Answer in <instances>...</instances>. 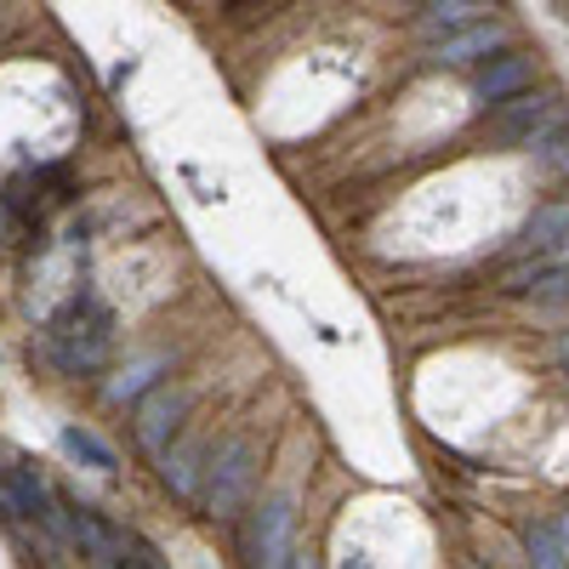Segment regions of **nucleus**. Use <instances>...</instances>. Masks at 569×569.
<instances>
[{
  "label": "nucleus",
  "mask_w": 569,
  "mask_h": 569,
  "mask_svg": "<svg viewBox=\"0 0 569 569\" xmlns=\"http://www.w3.org/2000/svg\"><path fill=\"white\" fill-rule=\"evenodd\" d=\"M558 530H563V541H569V518H563V525H558Z\"/></svg>",
  "instance_id": "obj_17"
},
{
  "label": "nucleus",
  "mask_w": 569,
  "mask_h": 569,
  "mask_svg": "<svg viewBox=\"0 0 569 569\" xmlns=\"http://www.w3.org/2000/svg\"><path fill=\"white\" fill-rule=\"evenodd\" d=\"M291 525H297V501L291 496H268L246 530V558L262 563V569H279L291 563Z\"/></svg>",
  "instance_id": "obj_3"
},
{
  "label": "nucleus",
  "mask_w": 569,
  "mask_h": 569,
  "mask_svg": "<svg viewBox=\"0 0 569 569\" xmlns=\"http://www.w3.org/2000/svg\"><path fill=\"white\" fill-rule=\"evenodd\" d=\"M525 552H530V563H541V569H563V563H569V541H563L558 525H530V530H525Z\"/></svg>",
  "instance_id": "obj_14"
},
{
  "label": "nucleus",
  "mask_w": 569,
  "mask_h": 569,
  "mask_svg": "<svg viewBox=\"0 0 569 569\" xmlns=\"http://www.w3.org/2000/svg\"><path fill=\"white\" fill-rule=\"evenodd\" d=\"M69 547H80L91 563H126L131 558V541L114 530V525H103L98 512H69Z\"/></svg>",
  "instance_id": "obj_8"
},
{
  "label": "nucleus",
  "mask_w": 569,
  "mask_h": 569,
  "mask_svg": "<svg viewBox=\"0 0 569 569\" xmlns=\"http://www.w3.org/2000/svg\"><path fill=\"white\" fill-rule=\"evenodd\" d=\"M569 240V206H541L525 228H518V240H512V257H547Z\"/></svg>",
  "instance_id": "obj_9"
},
{
  "label": "nucleus",
  "mask_w": 569,
  "mask_h": 569,
  "mask_svg": "<svg viewBox=\"0 0 569 569\" xmlns=\"http://www.w3.org/2000/svg\"><path fill=\"white\" fill-rule=\"evenodd\" d=\"M496 12V0H421V40H439L450 29H467V23H479Z\"/></svg>",
  "instance_id": "obj_10"
},
{
  "label": "nucleus",
  "mask_w": 569,
  "mask_h": 569,
  "mask_svg": "<svg viewBox=\"0 0 569 569\" xmlns=\"http://www.w3.org/2000/svg\"><path fill=\"white\" fill-rule=\"evenodd\" d=\"M58 445H63L80 467H91V472H114V467H120V456H114L98 433H91V427H74V421H69L63 433H58Z\"/></svg>",
  "instance_id": "obj_12"
},
{
  "label": "nucleus",
  "mask_w": 569,
  "mask_h": 569,
  "mask_svg": "<svg viewBox=\"0 0 569 569\" xmlns=\"http://www.w3.org/2000/svg\"><path fill=\"white\" fill-rule=\"evenodd\" d=\"M206 472H211V445L206 439H182V445H166L160 450V479L182 501H200L206 496Z\"/></svg>",
  "instance_id": "obj_6"
},
{
  "label": "nucleus",
  "mask_w": 569,
  "mask_h": 569,
  "mask_svg": "<svg viewBox=\"0 0 569 569\" xmlns=\"http://www.w3.org/2000/svg\"><path fill=\"white\" fill-rule=\"evenodd\" d=\"M558 12H563V18H569V0H558Z\"/></svg>",
  "instance_id": "obj_16"
},
{
  "label": "nucleus",
  "mask_w": 569,
  "mask_h": 569,
  "mask_svg": "<svg viewBox=\"0 0 569 569\" xmlns=\"http://www.w3.org/2000/svg\"><path fill=\"white\" fill-rule=\"evenodd\" d=\"M160 376H166V359H137V365H126L114 382H109V405H137L149 388H160Z\"/></svg>",
  "instance_id": "obj_13"
},
{
  "label": "nucleus",
  "mask_w": 569,
  "mask_h": 569,
  "mask_svg": "<svg viewBox=\"0 0 569 569\" xmlns=\"http://www.w3.org/2000/svg\"><path fill=\"white\" fill-rule=\"evenodd\" d=\"M563 126V103L558 98H541V91H518V98H507L490 120L496 142L501 149H536L541 137H552Z\"/></svg>",
  "instance_id": "obj_2"
},
{
  "label": "nucleus",
  "mask_w": 569,
  "mask_h": 569,
  "mask_svg": "<svg viewBox=\"0 0 569 569\" xmlns=\"http://www.w3.org/2000/svg\"><path fill=\"white\" fill-rule=\"evenodd\" d=\"M182 416H188V393L182 388H171V382L149 388V393L137 399V445L149 450V456H160L171 445V433L182 427Z\"/></svg>",
  "instance_id": "obj_5"
},
{
  "label": "nucleus",
  "mask_w": 569,
  "mask_h": 569,
  "mask_svg": "<svg viewBox=\"0 0 569 569\" xmlns=\"http://www.w3.org/2000/svg\"><path fill=\"white\" fill-rule=\"evenodd\" d=\"M0 479H7V490H12V501H18L23 518H34V525H40V518L52 512L58 496L40 485V472H29V467H0Z\"/></svg>",
  "instance_id": "obj_11"
},
{
  "label": "nucleus",
  "mask_w": 569,
  "mask_h": 569,
  "mask_svg": "<svg viewBox=\"0 0 569 569\" xmlns=\"http://www.w3.org/2000/svg\"><path fill=\"white\" fill-rule=\"evenodd\" d=\"M530 80H536V63H530V58L496 52V58L485 63V74L472 80V98L490 109V103H507V98H518V91H530Z\"/></svg>",
  "instance_id": "obj_7"
},
{
  "label": "nucleus",
  "mask_w": 569,
  "mask_h": 569,
  "mask_svg": "<svg viewBox=\"0 0 569 569\" xmlns=\"http://www.w3.org/2000/svg\"><path fill=\"white\" fill-rule=\"evenodd\" d=\"M257 490V445L251 439H222L211 450V472H206V512L217 518V525H228V518H240V507L251 501Z\"/></svg>",
  "instance_id": "obj_1"
},
{
  "label": "nucleus",
  "mask_w": 569,
  "mask_h": 569,
  "mask_svg": "<svg viewBox=\"0 0 569 569\" xmlns=\"http://www.w3.org/2000/svg\"><path fill=\"white\" fill-rule=\"evenodd\" d=\"M501 46H507V29L496 18H479V23H467V29H450L439 40H427V63H433V69H467V63L496 58Z\"/></svg>",
  "instance_id": "obj_4"
},
{
  "label": "nucleus",
  "mask_w": 569,
  "mask_h": 569,
  "mask_svg": "<svg viewBox=\"0 0 569 569\" xmlns=\"http://www.w3.org/2000/svg\"><path fill=\"white\" fill-rule=\"evenodd\" d=\"M552 353H558V365L569 370V330H563V337H558V348H552Z\"/></svg>",
  "instance_id": "obj_15"
}]
</instances>
